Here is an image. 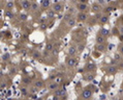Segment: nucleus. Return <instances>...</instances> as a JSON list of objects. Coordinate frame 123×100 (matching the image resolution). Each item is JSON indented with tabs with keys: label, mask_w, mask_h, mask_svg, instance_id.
Listing matches in <instances>:
<instances>
[{
	"label": "nucleus",
	"mask_w": 123,
	"mask_h": 100,
	"mask_svg": "<svg viewBox=\"0 0 123 100\" xmlns=\"http://www.w3.org/2000/svg\"><path fill=\"white\" fill-rule=\"evenodd\" d=\"M51 4V0H42L41 1V7L44 9H47Z\"/></svg>",
	"instance_id": "obj_18"
},
{
	"label": "nucleus",
	"mask_w": 123,
	"mask_h": 100,
	"mask_svg": "<svg viewBox=\"0 0 123 100\" xmlns=\"http://www.w3.org/2000/svg\"><path fill=\"white\" fill-rule=\"evenodd\" d=\"M37 91H38V89H37L36 87H33V88L31 89V93H32V94H35Z\"/></svg>",
	"instance_id": "obj_34"
},
{
	"label": "nucleus",
	"mask_w": 123,
	"mask_h": 100,
	"mask_svg": "<svg viewBox=\"0 0 123 100\" xmlns=\"http://www.w3.org/2000/svg\"><path fill=\"white\" fill-rule=\"evenodd\" d=\"M48 88H49L50 91H56L57 89H59V83L56 81H53L51 82V83H49V86H48Z\"/></svg>",
	"instance_id": "obj_13"
},
{
	"label": "nucleus",
	"mask_w": 123,
	"mask_h": 100,
	"mask_svg": "<svg viewBox=\"0 0 123 100\" xmlns=\"http://www.w3.org/2000/svg\"><path fill=\"white\" fill-rule=\"evenodd\" d=\"M118 72V69L115 65H112V66H109L107 68V73L109 75H115Z\"/></svg>",
	"instance_id": "obj_5"
},
{
	"label": "nucleus",
	"mask_w": 123,
	"mask_h": 100,
	"mask_svg": "<svg viewBox=\"0 0 123 100\" xmlns=\"http://www.w3.org/2000/svg\"><path fill=\"white\" fill-rule=\"evenodd\" d=\"M41 28L44 30V29L47 28V23H44V24H41Z\"/></svg>",
	"instance_id": "obj_36"
},
{
	"label": "nucleus",
	"mask_w": 123,
	"mask_h": 100,
	"mask_svg": "<svg viewBox=\"0 0 123 100\" xmlns=\"http://www.w3.org/2000/svg\"><path fill=\"white\" fill-rule=\"evenodd\" d=\"M21 83H23L24 86H29V84L31 83V79H30V77H28V76H24V77H22V79H21Z\"/></svg>",
	"instance_id": "obj_15"
},
{
	"label": "nucleus",
	"mask_w": 123,
	"mask_h": 100,
	"mask_svg": "<svg viewBox=\"0 0 123 100\" xmlns=\"http://www.w3.org/2000/svg\"><path fill=\"white\" fill-rule=\"evenodd\" d=\"M100 9H101V6H100L98 3H93L92 4V11H93L94 12H98Z\"/></svg>",
	"instance_id": "obj_21"
},
{
	"label": "nucleus",
	"mask_w": 123,
	"mask_h": 100,
	"mask_svg": "<svg viewBox=\"0 0 123 100\" xmlns=\"http://www.w3.org/2000/svg\"><path fill=\"white\" fill-rule=\"evenodd\" d=\"M34 87H36L38 90H41V89H42V88L45 87V83H44V81H42V80H35Z\"/></svg>",
	"instance_id": "obj_17"
},
{
	"label": "nucleus",
	"mask_w": 123,
	"mask_h": 100,
	"mask_svg": "<svg viewBox=\"0 0 123 100\" xmlns=\"http://www.w3.org/2000/svg\"><path fill=\"white\" fill-rule=\"evenodd\" d=\"M14 6H15L14 0H9V1H7L6 5H5V8H6V9H9V11H11V9L14 8Z\"/></svg>",
	"instance_id": "obj_19"
},
{
	"label": "nucleus",
	"mask_w": 123,
	"mask_h": 100,
	"mask_svg": "<svg viewBox=\"0 0 123 100\" xmlns=\"http://www.w3.org/2000/svg\"><path fill=\"white\" fill-rule=\"evenodd\" d=\"M122 100H123V99H122Z\"/></svg>",
	"instance_id": "obj_44"
},
{
	"label": "nucleus",
	"mask_w": 123,
	"mask_h": 100,
	"mask_svg": "<svg viewBox=\"0 0 123 100\" xmlns=\"http://www.w3.org/2000/svg\"><path fill=\"white\" fill-rule=\"evenodd\" d=\"M99 33L102 34V36H104V37H108L109 36V33H110V31L108 30V29H105V28H101L99 30Z\"/></svg>",
	"instance_id": "obj_25"
},
{
	"label": "nucleus",
	"mask_w": 123,
	"mask_h": 100,
	"mask_svg": "<svg viewBox=\"0 0 123 100\" xmlns=\"http://www.w3.org/2000/svg\"><path fill=\"white\" fill-rule=\"evenodd\" d=\"M39 22H41V24H44L45 22H47V16H46V17H42V18H41V20H39Z\"/></svg>",
	"instance_id": "obj_35"
},
{
	"label": "nucleus",
	"mask_w": 123,
	"mask_h": 100,
	"mask_svg": "<svg viewBox=\"0 0 123 100\" xmlns=\"http://www.w3.org/2000/svg\"><path fill=\"white\" fill-rule=\"evenodd\" d=\"M85 69H86L87 72H91V71H94V70L96 69V66H95L94 64H89V65H87Z\"/></svg>",
	"instance_id": "obj_20"
},
{
	"label": "nucleus",
	"mask_w": 123,
	"mask_h": 100,
	"mask_svg": "<svg viewBox=\"0 0 123 100\" xmlns=\"http://www.w3.org/2000/svg\"><path fill=\"white\" fill-rule=\"evenodd\" d=\"M84 49H85V45L84 44H80L79 46H78V52H80V53L83 52V50Z\"/></svg>",
	"instance_id": "obj_30"
},
{
	"label": "nucleus",
	"mask_w": 123,
	"mask_h": 100,
	"mask_svg": "<svg viewBox=\"0 0 123 100\" xmlns=\"http://www.w3.org/2000/svg\"><path fill=\"white\" fill-rule=\"evenodd\" d=\"M94 78H95V75H94V73H92V72H87V73L84 75V79L86 81H92Z\"/></svg>",
	"instance_id": "obj_11"
},
{
	"label": "nucleus",
	"mask_w": 123,
	"mask_h": 100,
	"mask_svg": "<svg viewBox=\"0 0 123 100\" xmlns=\"http://www.w3.org/2000/svg\"><path fill=\"white\" fill-rule=\"evenodd\" d=\"M66 23H67V25H68L69 27H74V26H76V24H77V19L74 18V17H71L70 19L67 20Z\"/></svg>",
	"instance_id": "obj_16"
},
{
	"label": "nucleus",
	"mask_w": 123,
	"mask_h": 100,
	"mask_svg": "<svg viewBox=\"0 0 123 100\" xmlns=\"http://www.w3.org/2000/svg\"><path fill=\"white\" fill-rule=\"evenodd\" d=\"M108 21H109V17L107 16V15H104V16L100 18V20H99V22H100V24H107L108 23Z\"/></svg>",
	"instance_id": "obj_22"
},
{
	"label": "nucleus",
	"mask_w": 123,
	"mask_h": 100,
	"mask_svg": "<svg viewBox=\"0 0 123 100\" xmlns=\"http://www.w3.org/2000/svg\"><path fill=\"white\" fill-rule=\"evenodd\" d=\"M31 9H32L33 12H35V11H37V9H38V4H37L35 1L31 3Z\"/></svg>",
	"instance_id": "obj_29"
},
{
	"label": "nucleus",
	"mask_w": 123,
	"mask_h": 100,
	"mask_svg": "<svg viewBox=\"0 0 123 100\" xmlns=\"http://www.w3.org/2000/svg\"><path fill=\"white\" fill-rule=\"evenodd\" d=\"M114 59H116L117 62H120L122 59V54L119 53V52H117V53H115L114 55Z\"/></svg>",
	"instance_id": "obj_27"
},
{
	"label": "nucleus",
	"mask_w": 123,
	"mask_h": 100,
	"mask_svg": "<svg viewBox=\"0 0 123 100\" xmlns=\"http://www.w3.org/2000/svg\"><path fill=\"white\" fill-rule=\"evenodd\" d=\"M60 98H61V97H59V96H56V95H54V97H53V100H60Z\"/></svg>",
	"instance_id": "obj_37"
},
{
	"label": "nucleus",
	"mask_w": 123,
	"mask_h": 100,
	"mask_svg": "<svg viewBox=\"0 0 123 100\" xmlns=\"http://www.w3.org/2000/svg\"><path fill=\"white\" fill-rule=\"evenodd\" d=\"M16 72H17L16 69H11V73H16Z\"/></svg>",
	"instance_id": "obj_40"
},
{
	"label": "nucleus",
	"mask_w": 123,
	"mask_h": 100,
	"mask_svg": "<svg viewBox=\"0 0 123 100\" xmlns=\"http://www.w3.org/2000/svg\"><path fill=\"white\" fill-rule=\"evenodd\" d=\"M92 96H93V91L91 89L86 88L82 91V98L84 100H90L92 98Z\"/></svg>",
	"instance_id": "obj_1"
},
{
	"label": "nucleus",
	"mask_w": 123,
	"mask_h": 100,
	"mask_svg": "<svg viewBox=\"0 0 123 100\" xmlns=\"http://www.w3.org/2000/svg\"><path fill=\"white\" fill-rule=\"evenodd\" d=\"M77 8L79 12H86L88 9V4L87 3H82V2H78Z\"/></svg>",
	"instance_id": "obj_6"
},
{
	"label": "nucleus",
	"mask_w": 123,
	"mask_h": 100,
	"mask_svg": "<svg viewBox=\"0 0 123 100\" xmlns=\"http://www.w3.org/2000/svg\"><path fill=\"white\" fill-rule=\"evenodd\" d=\"M56 96H59V97H66V91L64 89H57L56 91L54 92Z\"/></svg>",
	"instance_id": "obj_12"
},
{
	"label": "nucleus",
	"mask_w": 123,
	"mask_h": 100,
	"mask_svg": "<svg viewBox=\"0 0 123 100\" xmlns=\"http://www.w3.org/2000/svg\"><path fill=\"white\" fill-rule=\"evenodd\" d=\"M45 50L48 52H52L55 50V45L52 43V42H49V43L46 44V48H45Z\"/></svg>",
	"instance_id": "obj_14"
},
{
	"label": "nucleus",
	"mask_w": 123,
	"mask_h": 100,
	"mask_svg": "<svg viewBox=\"0 0 123 100\" xmlns=\"http://www.w3.org/2000/svg\"><path fill=\"white\" fill-rule=\"evenodd\" d=\"M31 3L32 2H30L29 0H23L22 1V8L24 11H29V9H31Z\"/></svg>",
	"instance_id": "obj_7"
},
{
	"label": "nucleus",
	"mask_w": 123,
	"mask_h": 100,
	"mask_svg": "<svg viewBox=\"0 0 123 100\" xmlns=\"http://www.w3.org/2000/svg\"><path fill=\"white\" fill-rule=\"evenodd\" d=\"M4 59H8V54H6V55H3Z\"/></svg>",
	"instance_id": "obj_41"
},
{
	"label": "nucleus",
	"mask_w": 123,
	"mask_h": 100,
	"mask_svg": "<svg viewBox=\"0 0 123 100\" xmlns=\"http://www.w3.org/2000/svg\"><path fill=\"white\" fill-rule=\"evenodd\" d=\"M63 6H64L63 3H61V2H57V3H55L54 5H53L52 9L57 14V12H60L62 9H63Z\"/></svg>",
	"instance_id": "obj_4"
},
{
	"label": "nucleus",
	"mask_w": 123,
	"mask_h": 100,
	"mask_svg": "<svg viewBox=\"0 0 123 100\" xmlns=\"http://www.w3.org/2000/svg\"><path fill=\"white\" fill-rule=\"evenodd\" d=\"M95 42H96V44H104L105 43V37L98 33L96 37H95Z\"/></svg>",
	"instance_id": "obj_8"
},
{
	"label": "nucleus",
	"mask_w": 123,
	"mask_h": 100,
	"mask_svg": "<svg viewBox=\"0 0 123 100\" xmlns=\"http://www.w3.org/2000/svg\"><path fill=\"white\" fill-rule=\"evenodd\" d=\"M118 52H119V53H121L122 55H123V44H121L119 47H118Z\"/></svg>",
	"instance_id": "obj_31"
},
{
	"label": "nucleus",
	"mask_w": 123,
	"mask_h": 100,
	"mask_svg": "<svg viewBox=\"0 0 123 100\" xmlns=\"http://www.w3.org/2000/svg\"><path fill=\"white\" fill-rule=\"evenodd\" d=\"M95 50H97L100 53H104L107 51V47L104 44H95Z\"/></svg>",
	"instance_id": "obj_9"
},
{
	"label": "nucleus",
	"mask_w": 123,
	"mask_h": 100,
	"mask_svg": "<svg viewBox=\"0 0 123 100\" xmlns=\"http://www.w3.org/2000/svg\"><path fill=\"white\" fill-rule=\"evenodd\" d=\"M65 64H66V66L68 67V68H75V67L77 66L78 62H77V59L75 58L74 56H69V57H67V58H66Z\"/></svg>",
	"instance_id": "obj_2"
},
{
	"label": "nucleus",
	"mask_w": 123,
	"mask_h": 100,
	"mask_svg": "<svg viewBox=\"0 0 123 100\" xmlns=\"http://www.w3.org/2000/svg\"><path fill=\"white\" fill-rule=\"evenodd\" d=\"M29 1H30V2H34L35 0H29Z\"/></svg>",
	"instance_id": "obj_43"
},
{
	"label": "nucleus",
	"mask_w": 123,
	"mask_h": 100,
	"mask_svg": "<svg viewBox=\"0 0 123 100\" xmlns=\"http://www.w3.org/2000/svg\"><path fill=\"white\" fill-rule=\"evenodd\" d=\"M20 18H21L22 21H25V20H27V15H26V14H21Z\"/></svg>",
	"instance_id": "obj_32"
},
{
	"label": "nucleus",
	"mask_w": 123,
	"mask_h": 100,
	"mask_svg": "<svg viewBox=\"0 0 123 100\" xmlns=\"http://www.w3.org/2000/svg\"><path fill=\"white\" fill-rule=\"evenodd\" d=\"M32 57H33L34 59H39L41 57V54L39 51H37V50H35V51L33 52V55H32Z\"/></svg>",
	"instance_id": "obj_24"
},
{
	"label": "nucleus",
	"mask_w": 123,
	"mask_h": 100,
	"mask_svg": "<svg viewBox=\"0 0 123 100\" xmlns=\"http://www.w3.org/2000/svg\"><path fill=\"white\" fill-rule=\"evenodd\" d=\"M119 32H120L121 34H123V25H122V26H120V27H119Z\"/></svg>",
	"instance_id": "obj_38"
},
{
	"label": "nucleus",
	"mask_w": 123,
	"mask_h": 100,
	"mask_svg": "<svg viewBox=\"0 0 123 100\" xmlns=\"http://www.w3.org/2000/svg\"><path fill=\"white\" fill-rule=\"evenodd\" d=\"M20 91H21L23 96H27V95H28V92H29L28 90H27V88H25V87H22L21 89H20Z\"/></svg>",
	"instance_id": "obj_26"
},
{
	"label": "nucleus",
	"mask_w": 123,
	"mask_h": 100,
	"mask_svg": "<svg viewBox=\"0 0 123 100\" xmlns=\"http://www.w3.org/2000/svg\"><path fill=\"white\" fill-rule=\"evenodd\" d=\"M80 2H82V3H88V0H80Z\"/></svg>",
	"instance_id": "obj_39"
},
{
	"label": "nucleus",
	"mask_w": 123,
	"mask_h": 100,
	"mask_svg": "<svg viewBox=\"0 0 123 100\" xmlns=\"http://www.w3.org/2000/svg\"><path fill=\"white\" fill-rule=\"evenodd\" d=\"M101 17H102V16L99 14V12H95V19H96V20H98V21H99Z\"/></svg>",
	"instance_id": "obj_33"
},
{
	"label": "nucleus",
	"mask_w": 123,
	"mask_h": 100,
	"mask_svg": "<svg viewBox=\"0 0 123 100\" xmlns=\"http://www.w3.org/2000/svg\"><path fill=\"white\" fill-rule=\"evenodd\" d=\"M120 40H123V34H121V36H120Z\"/></svg>",
	"instance_id": "obj_42"
},
{
	"label": "nucleus",
	"mask_w": 123,
	"mask_h": 100,
	"mask_svg": "<svg viewBox=\"0 0 123 100\" xmlns=\"http://www.w3.org/2000/svg\"><path fill=\"white\" fill-rule=\"evenodd\" d=\"M55 14H56V12L53 11V9H49V11L47 12V18H50V19L54 18V17H55Z\"/></svg>",
	"instance_id": "obj_23"
},
{
	"label": "nucleus",
	"mask_w": 123,
	"mask_h": 100,
	"mask_svg": "<svg viewBox=\"0 0 123 100\" xmlns=\"http://www.w3.org/2000/svg\"><path fill=\"white\" fill-rule=\"evenodd\" d=\"M77 52H78V48L76 46H70L68 48V50H67V53H68L69 56H74L75 57V55L77 54Z\"/></svg>",
	"instance_id": "obj_10"
},
{
	"label": "nucleus",
	"mask_w": 123,
	"mask_h": 100,
	"mask_svg": "<svg viewBox=\"0 0 123 100\" xmlns=\"http://www.w3.org/2000/svg\"><path fill=\"white\" fill-rule=\"evenodd\" d=\"M87 14H86V12H78V15H77V20L79 22H84V21H86V19H87Z\"/></svg>",
	"instance_id": "obj_3"
},
{
	"label": "nucleus",
	"mask_w": 123,
	"mask_h": 100,
	"mask_svg": "<svg viewBox=\"0 0 123 100\" xmlns=\"http://www.w3.org/2000/svg\"><path fill=\"white\" fill-rule=\"evenodd\" d=\"M4 16L7 17V18H11V17L14 16V14H12L11 11H9V9H6V11L4 12Z\"/></svg>",
	"instance_id": "obj_28"
}]
</instances>
